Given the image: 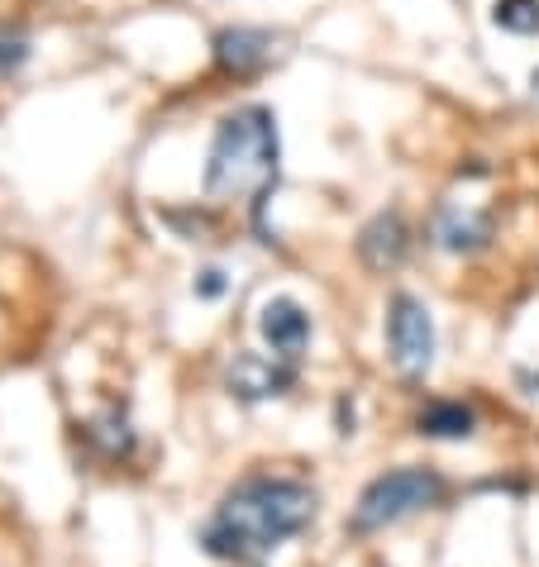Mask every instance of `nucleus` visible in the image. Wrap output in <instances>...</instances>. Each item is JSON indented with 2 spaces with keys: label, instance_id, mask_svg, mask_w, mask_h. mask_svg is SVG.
Segmentation results:
<instances>
[{
  "label": "nucleus",
  "instance_id": "nucleus-13",
  "mask_svg": "<svg viewBox=\"0 0 539 567\" xmlns=\"http://www.w3.org/2000/svg\"><path fill=\"white\" fill-rule=\"evenodd\" d=\"M29 49H34V43H29L24 29H20V24H6V20H0V76L20 72L24 62H29Z\"/></svg>",
  "mask_w": 539,
  "mask_h": 567
},
{
  "label": "nucleus",
  "instance_id": "nucleus-12",
  "mask_svg": "<svg viewBox=\"0 0 539 567\" xmlns=\"http://www.w3.org/2000/svg\"><path fill=\"white\" fill-rule=\"evenodd\" d=\"M491 20H497V29H506V34L530 39V34H539V0H497Z\"/></svg>",
  "mask_w": 539,
  "mask_h": 567
},
{
  "label": "nucleus",
  "instance_id": "nucleus-4",
  "mask_svg": "<svg viewBox=\"0 0 539 567\" xmlns=\"http://www.w3.org/2000/svg\"><path fill=\"white\" fill-rule=\"evenodd\" d=\"M387 358L406 382H425L435 368V320L410 291H396L387 301Z\"/></svg>",
  "mask_w": 539,
  "mask_h": 567
},
{
  "label": "nucleus",
  "instance_id": "nucleus-1",
  "mask_svg": "<svg viewBox=\"0 0 539 567\" xmlns=\"http://www.w3.org/2000/svg\"><path fill=\"white\" fill-rule=\"evenodd\" d=\"M315 511H321V496L306 482L253 472L220 496L215 515L201 529V548L225 563H258L296 534H306L315 525Z\"/></svg>",
  "mask_w": 539,
  "mask_h": 567
},
{
  "label": "nucleus",
  "instance_id": "nucleus-11",
  "mask_svg": "<svg viewBox=\"0 0 539 567\" xmlns=\"http://www.w3.org/2000/svg\"><path fill=\"white\" fill-rule=\"evenodd\" d=\"M87 444L101 453V458H130L134 453V430H130V415L120 411V405H110V411L91 415L87 420Z\"/></svg>",
  "mask_w": 539,
  "mask_h": 567
},
{
  "label": "nucleus",
  "instance_id": "nucleus-6",
  "mask_svg": "<svg viewBox=\"0 0 539 567\" xmlns=\"http://www.w3.org/2000/svg\"><path fill=\"white\" fill-rule=\"evenodd\" d=\"M406 254H410V225L401 219V210H383L358 229V258L368 272H396Z\"/></svg>",
  "mask_w": 539,
  "mask_h": 567
},
{
  "label": "nucleus",
  "instance_id": "nucleus-14",
  "mask_svg": "<svg viewBox=\"0 0 539 567\" xmlns=\"http://www.w3.org/2000/svg\"><path fill=\"white\" fill-rule=\"evenodd\" d=\"M196 296H205V301H215V296H225V272H220V267H205L201 281H196Z\"/></svg>",
  "mask_w": 539,
  "mask_h": 567
},
{
  "label": "nucleus",
  "instance_id": "nucleus-7",
  "mask_svg": "<svg viewBox=\"0 0 539 567\" xmlns=\"http://www.w3.org/2000/svg\"><path fill=\"white\" fill-rule=\"evenodd\" d=\"M258 334L277 358L296 362L301 353H306V343H311V315H306L301 301H292V296H273V301L263 306V315H258Z\"/></svg>",
  "mask_w": 539,
  "mask_h": 567
},
{
  "label": "nucleus",
  "instance_id": "nucleus-3",
  "mask_svg": "<svg viewBox=\"0 0 539 567\" xmlns=\"http://www.w3.org/2000/svg\"><path fill=\"white\" fill-rule=\"evenodd\" d=\"M444 496H449V482H444L435 467H391L358 492V506H354V515H348V529L377 534L387 525H401V519L420 515V511H435Z\"/></svg>",
  "mask_w": 539,
  "mask_h": 567
},
{
  "label": "nucleus",
  "instance_id": "nucleus-9",
  "mask_svg": "<svg viewBox=\"0 0 539 567\" xmlns=\"http://www.w3.org/2000/svg\"><path fill=\"white\" fill-rule=\"evenodd\" d=\"M273 49H277V34L267 29H253V24H234V29H220L215 34V62L220 72L230 76H253L273 62Z\"/></svg>",
  "mask_w": 539,
  "mask_h": 567
},
{
  "label": "nucleus",
  "instance_id": "nucleus-8",
  "mask_svg": "<svg viewBox=\"0 0 539 567\" xmlns=\"http://www.w3.org/2000/svg\"><path fill=\"white\" fill-rule=\"evenodd\" d=\"M491 229H497V219L491 210H472V206H439L435 219H430V234L444 254H478V248L491 244Z\"/></svg>",
  "mask_w": 539,
  "mask_h": 567
},
{
  "label": "nucleus",
  "instance_id": "nucleus-5",
  "mask_svg": "<svg viewBox=\"0 0 539 567\" xmlns=\"http://www.w3.org/2000/svg\"><path fill=\"white\" fill-rule=\"evenodd\" d=\"M296 386V362L277 358V353H234V362L225 368V391L244 405L258 401H277Z\"/></svg>",
  "mask_w": 539,
  "mask_h": 567
},
{
  "label": "nucleus",
  "instance_id": "nucleus-15",
  "mask_svg": "<svg viewBox=\"0 0 539 567\" xmlns=\"http://www.w3.org/2000/svg\"><path fill=\"white\" fill-rule=\"evenodd\" d=\"M530 86H535V96H539V68H535V76H530Z\"/></svg>",
  "mask_w": 539,
  "mask_h": 567
},
{
  "label": "nucleus",
  "instance_id": "nucleus-2",
  "mask_svg": "<svg viewBox=\"0 0 539 567\" xmlns=\"http://www.w3.org/2000/svg\"><path fill=\"white\" fill-rule=\"evenodd\" d=\"M282 172V138H277V115L267 105H240L220 120L211 157H205V196L211 200H253V225H258L263 244V206L277 186Z\"/></svg>",
  "mask_w": 539,
  "mask_h": 567
},
{
  "label": "nucleus",
  "instance_id": "nucleus-10",
  "mask_svg": "<svg viewBox=\"0 0 539 567\" xmlns=\"http://www.w3.org/2000/svg\"><path fill=\"white\" fill-rule=\"evenodd\" d=\"M416 430L425 439H472L478 415H472V405H464V401H430L416 415Z\"/></svg>",
  "mask_w": 539,
  "mask_h": 567
}]
</instances>
